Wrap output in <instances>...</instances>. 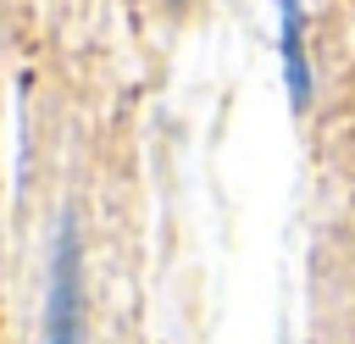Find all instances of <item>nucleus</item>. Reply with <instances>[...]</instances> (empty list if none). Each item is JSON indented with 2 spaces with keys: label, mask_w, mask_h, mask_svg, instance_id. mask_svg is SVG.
I'll use <instances>...</instances> for the list:
<instances>
[{
  "label": "nucleus",
  "mask_w": 355,
  "mask_h": 344,
  "mask_svg": "<svg viewBox=\"0 0 355 344\" xmlns=\"http://www.w3.org/2000/svg\"><path fill=\"white\" fill-rule=\"evenodd\" d=\"M44 344H83V283H78V233H72V222L55 239V277H50Z\"/></svg>",
  "instance_id": "f257e3e1"
},
{
  "label": "nucleus",
  "mask_w": 355,
  "mask_h": 344,
  "mask_svg": "<svg viewBox=\"0 0 355 344\" xmlns=\"http://www.w3.org/2000/svg\"><path fill=\"white\" fill-rule=\"evenodd\" d=\"M283 67H288V94L294 105L311 100V72H305V50H300V6L283 0Z\"/></svg>",
  "instance_id": "f03ea898"
}]
</instances>
